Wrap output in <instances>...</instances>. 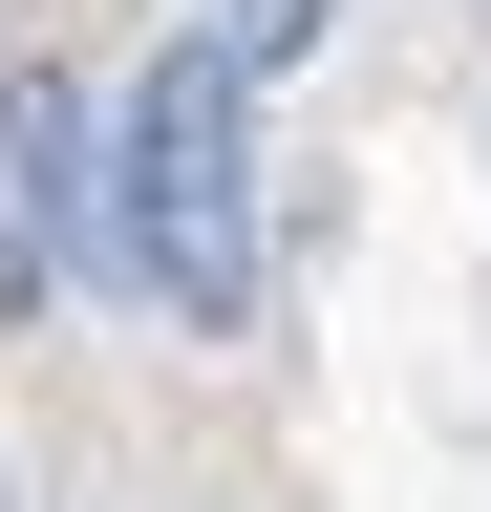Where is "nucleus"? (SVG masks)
Here are the masks:
<instances>
[{"label":"nucleus","mask_w":491,"mask_h":512,"mask_svg":"<svg viewBox=\"0 0 491 512\" xmlns=\"http://www.w3.org/2000/svg\"><path fill=\"white\" fill-rule=\"evenodd\" d=\"M107 278L193 342L257 320V86L214 43H150L129 107H107Z\"/></svg>","instance_id":"1"},{"label":"nucleus","mask_w":491,"mask_h":512,"mask_svg":"<svg viewBox=\"0 0 491 512\" xmlns=\"http://www.w3.org/2000/svg\"><path fill=\"white\" fill-rule=\"evenodd\" d=\"M86 256H107V128L43 64H0V320H43Z\"/></svg>","instance_id":"2"},{"label":"nucleus","mask_w":491,"mask_h":512,"mask_svg":"<svg viewBox=\"0 0 491 512\" xmlns=\"http://www.w3.org/2000/svg\"><path fill=\"white\" fill-rule=\"evenodd\" d=\"M321 22H342V0H193L171 43H214L235 86H278V64H321Z\"/></svg>","instance_id":"3"}]
</instances>
